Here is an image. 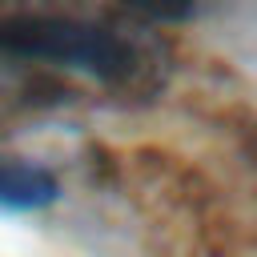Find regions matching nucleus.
<instances>
[{"mask_svg":"<svg viewBox=\"0 0 257 257\" xmlns=\"http://www.w3.org/2000/svg\"><path fill=\"white\" fill-rule=\"evenodd\" d=\"M0 56L72 68L120 96H153L169 80V52L153 32L64 12L0 16Z\"/></svg>","mask_w":257,"mask_h":257,"instance_id":"obj_1","label":"nucleus"},{"mask_svg":"<svg viewBox=\"0 0 257 257\" xmlns=\"http://www.w3.org/2000/svg\"><path fill=\"white\" fill-rule=\"evenodd\" d=\"M56 197H60V181L52 169H44L28 157L0 153V209L36 213V209H48Z\"/></svg>","mask_w":257,"mask_h":257,"instance_id":"obj_2","label":"nucleus"},{"mask_svg":"<svg viewBox=\"0 0 257 257\" xmlns=\"http://www.w3.org/2000/svg\"><path fill=\"white\" fill-rule=\"evenodd\" d=\"M128 16L153 20V24H181L197 12V0H116Z\"/></svg>","mask_w":257,"mask_h":257,"instance_id":"obj_3","label":"nucleus"}]
</instances>
